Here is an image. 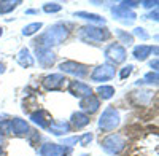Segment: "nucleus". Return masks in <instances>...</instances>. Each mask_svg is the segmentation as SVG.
Instances as JSON below:
<instances>
[{
  "mask_svg": "<svg viewBox=\"0 0 159 156\" xmlns=\"http://www.w3.org/2000/svg\"><path fill=\"white\" fill-rule=\"evenodd\" d=\"M30 120H32L35 124H38L40 127H43V129L49 127V124L52 123V121H51V118H49V115H48L45 110H38V112H34V113L30 115Z\"/></svg>",
  "mask_w": 159,
  "mask_h": 156,
  "instance_id": "obj_12",
  "label": "nucleus"
},
{
  "mask_svg": "<svg viewBox=\"0 0 159 156\" xmlns=\"http://www.w3.org/2000/svg\"><path fill=\"white\" fill-rule=\"evenodd\" d=\"M75 16L84 18V19L92 21V22H96V24H103V22H105L103 18H100L99 15H94V13H84V11H80V13H75Z\"/></svg>",
  "mask_w": 159,
  "mask_h": 156,
  "instance_id": "obj_18",
  "label": "nucleus"
},
{
  "mask_svg": "<svg viewBox=\"0 0 159 156\" xmlns=\"http://www.w3.org/2000/svg\"><path fill=\"white\" fill-rule=\"evenodd\" d=\"M37 56H38V62L42 64L43 67H49V66H52V64H54V61H56L54 53H52L49 48H45V46L37 48Z\"/></svg>",
  "mask_w": 159,
  "mask_h": 156,
  "instance_id": "obj_10",
  "label": "nucleus"
},
{
  "mask_svg": "<svg viewBox=\"0 0 159 156\" xmlns=\"http://www.w3.org/2000/svg\"><path fill=\"white\" fill-rule=\"evenodd\" d=\"M80 38L84 42H103L110 38V32L107 29H99V27H83L80 30Z\"/></svg>",
  "mask_w": 159,
  "mask_h": 156,
  "instance_id": "obj_3",
  "label": "nucleus"
},
{
  "mask_svg": "<svg viewBox=\"0 0 159 156\" xmlns=\"http://www.w3.org/2000/svg\"><path fill=\"white\" fill-rule=\"evenodd\" d=\"M153 5H157V2H143V7H147V8H150Z\"/></svg>",
  "mask_w": 159,
  "mask_h": 156,
  "instance_id": "obj_29",
  "label": "nucleus"
},
{
  "mask_svg": "<svg viewBox=\"0 0 159 156\" xmlns=\"http://www.w3.org/2000/svg\"><path fill=\"white\" fill-rule=\"evenodd\" d=\"M97 93H99V96H100L102 99H111L113 94H115V88L103 85V86H99V88H97Z\"/></svg>",
  "mask_w": 159,
  "mask_h": 156,
  "instance_id": "obj_19",
  "label": "nucleus"
},
{
  "mask_svg": "<svg viewBox=\"0 0 159 156\" xmlns=\"http://www.w3.org/2000/svg\"><path fill=\"white\" fill-rule=\"evenodd\" d=\"M124 145H126V140H124L123 135H119V134H111V135H108L102 142V147L105 148V151H108L111 154L119 153L124 148Z\"/></svg>",
  "mask_w": 159,
  "mask_h": 156,
  "instance_id": "obj_4",
  "label": "nucleus"
},
{
  "mask_svg": "<svg viewBox=\"0 0 159 156\" xmlns=\"http://www.w3.org/2000/svg\"><path fill=\"white\" fill-rule=\"evenodd\" d=\"M153 51V48L151 46H147V45H139V46H135L134 48V56H135V59H139V61H145L148 56H150V53Z\"/></svg>",
  "mask_w": 159,
  "mask_h": 156,
  "instance_id": "obj_17",
  "label": "nucleus"
},
{
  "mask_svg": "<svg viewBox=\"0 0 159 156\" xmlns=\"http://www.w3.org/2000/svg\"><path fill=\"white\" fill-rule=\"evenodd\" d=\"M69 91H70L73 96L81 97V99L92 96V89H91L88 85L81 83V81H72V83L69 85Z\"/></svg>",
  "mask_w": 159,
  "mask_h": 156,
  "instance_id": "obj_9",
  "label": "nucleus"
},
{
  "mask_svg": "<svg viewBox=\"0 0 159 156\" xmlns=\"http://www.w3.org/2000/svg\"><path fill=\"white\" fill-rule=\"evenodd\" d=\"M115 76V69L111 66H99L91 75L92 81H107Z\"/></svg>",
  "mask_w": 159,
  "mask_h": 156,
  "instance_id": "obj_7",
  "label": "nucleus"
},
{
  "mask_svg": "<svg viewBox=\"0 0 159 156\" xmlns=\"http://www.w3.org/2000/svg\"><path fill=\"white\" fill-rule=\"evenodd\" d=\"M134 35H137V37H140V38H143V40H147V38L150 37L148 34H145V32H143V29H140V27L134 30Z\"/></svg>",
  "mask_w": 159,
  "mask_h": 156,
  "instance_id": "obj_28",
  "label": "nucleus"
},
{
  "mask_svg": "<svg viewBox=\"0 0 159 156\" xmlns=\"http://www.w3.org/2000/svg\"><path fill=\"white\" fill-rule=\"evenodd\" d=\"M18 62L21 64L22 67H30L32 64H34V57L30 56V53H29L27 48H22V49L19 51V54H18Z\"/></svg>",
  "mask_w": 159,
  "mask_h": 156,
  "instance_id": "obj_16",
  "label": "nucleus"
},
{
  "mask_svg": "<svg viewBox=\"0 0 159 156\" xmlns=\"http://www.w3.org/2000/svg\"><path fill=\"white\" fill-rule=\"evenodd\" d=\"M105 56H107V59H110L111 62L115 64H119V62H123L126 59V49L123 45H110L107 49H105Z\"/></svg>",
  "mask_w": 159,
  "mask_h": 156,
  "instance_id": "obj_6",
  "label": "nucleus"
},
{
  "mask_svg": "<svg viewBox=\"0 0 159 156\" xmlns=\"http://www.w3.org/2000/svg\"><path fill=\"white\" fill-rule=\"evenodd\" d=\"M40 29H42V22H32V24L25 25V27L22 29V34H24V35H34V34L38 32Z\"/></svg>",
  "mask_w": 159,
  "mask_h": 156,
  "instance_id": "obj_21",
  "label": "nucleus"
},
{
  "mask_svg": "<svg viewBox=\"0 0 159 156\" xmlns=\"http://www.w3.org/2000/svg\"><path fill=\"white\" fill-rule=\"evenodd\" d=\"M2 34H3V29H2V27H0V37H2Z\"/></svg>",
  "mask_w": 159,
  "mask_h": 156,
  "instance_id": "obj_31",
  "label": "nucleus"
},
{
  "mask_svg": "<svg viewBox=\"0 0 159 156\" xmlns=\"http://www.w3.org/2000/svg\"><path fill=\"white\" fill-rule=\"evenodd\" d=\"M10 123H11V132L13 134H16V135H27L30 132L27 121H24L21 118H13V120H10Z\"/></svg>",
  "mask_w": 159,
  "mask_h": 156,
  "instance_id": "obj_11",
  "label": "nucleus"
},
{
  "mask_svg": "<svg viewBox=\"0 0 159 156\" xmlns=\"http://www.w3.org/2000/svg\"><path fill=\"white\" fill-rule=\"evenodd\" d=\"M0 132H2V134H13L11 132V123H10V120H5V121L0 123Z\"/></svg>",
  "mask_w": 159,
  "mask_h": 156,
  "instance_id": "obj_23",
  "label": "nucleus"
},
{
  "mask_svg": "<svg viewBox=\"0 0 159 156\" xmlns=\"http://www.w3.org/2000/svg\"><path fill=\"white\" fill-rule=\"evenodd\" d=\"M67 81L69 80L64 75L56 73V75H48L45 80H43V85L46 86V89H51L52 91V89H62Z\"/></svg>",
  "mask_w": 159,
  "mask_h": 156,
  "instance_id": "obj_8",
  "label": "nucleus"
},
{
  "mask_svg": "<svg viewBox=\"0 0 159 156\" xmlns=\"http://www.w3.org/2000/svg\"><path fill=\"white\" fill-rule=\"evenodd\" d=\"M91 140H92V134H84V135L80 137V140H78V142H80V144H81L83 147H86Z\"/></svg>",
  "mask_w": 159,
  "mask_h": 156,
  "instance_id": "obj_25",
  "label": "nucleus"
},
{
  "mask_svg": "<svg viewBox=\"0 0 159 156\" xmlns=\"http://www.w3.org/2000/svg\"><path fill=\"white\" fill-rule=\"evenodd\" d=\"M80 107H81V110H84V112L92 113V112H97V108L100 107V102H99V99L96 96H89V97L81 99Z\"/></svg>",
  "mask_w": 159,
  "mask_h": 156,
  "instance_id": "obj_13",
  "label": "nucleus"
},
{
  "mask_svg": "<svg viewBox=\"0 0 159 156\" xmlns=\"http://www.w3.org/2000/svg\"><path fill=\"white\" fill-rule=\"evenodd\" d=\"M118 124H119V113L113 107L105 108V112L102 113L100 120H99V127L105 132H110Z\"/></svg>",
  "mask_w": 159,
  "mask_h": 156,
  "instance_id": "obj_2",
  "label": "nucleus"
},
{
  "mask_svg": "<svg viewBox=\"0 0 159 156\" xmlns=\"http://www.w3.org/2000/svg\"><path fill=\"white\" fill-rule=\"evenodd\" d=\"M62 7L59 5V3H46L45 7H43V10L46 11V13H56V11H59Z\"/></svg>",
  "mask_w": 159,
  "mask_h": 156,
  "instance_id": "obj_24",
  "label": "nucleus"
},
{
  "mask_svg": "<svg viewBox=\"0 0 159 156\" xmlns=\"http://www.w3.org/2000/svg\"><path fill=\"white\" fill-rule=\"evenodd\" d=\"M59 69L62 72H67V73H72V75H76V76H86L89 73L88 67L83 66V64H80V62H75V61H65L62 62Z\"/></svg>",
  "mask_w": 159,
  "mask_h": 156,
  "instance_id": "obj_5",
  "label": "nucleus"
},
{
  "mask_svg": "<svg viewBox=\"0 0 159 156\" xmlns=\"http://www.w3.org/2000/svg\"><path fill=\"white\" fill-rule=\"evenodd\" d=\"M67 34H69L67 29H65L62 24H56L42 37L40 45H45V48H48V45H59L62 40H65Z\"/></svg>",
  "mask_w": 159,
  "mask_h": 156,
  "instance_id": "obj_1",
  "label": "nucleus"
},
{
  "mask_svg": "<svg viewBox=\"0 0 159 156\" xmlns=\"http://www.w3.org/2000/svg\"><path fill=\"white\" fill-rule=\"evenodd\" d=\"M48 129L54 135H62V134H67L70 131V124L69 123H64V121H54V123L49 124Z\"/></svg>",
  "mask_w": 159,
  "mask_h": 156,
  "instance_id": "obj_14",
  "label": "nucleus"
},
{
  "mask_svg": "<svg viewBox=\"0 0 159 156\" xmlns=\"http://www.w3.org/2000/svg\"><path fill=\"white\" fill-rule=\"evenodd\" d=\"M143 81H147V83H156L157 81V73H148L147 76L143 78Z\"/></svg>",
  "mask_w": 159,
  "mask_h": 156,
  "instance_id": "obj_27",
  "label": "nucleus"
},
{
  "mask_svg": "<svg viewBox=\"0 0 159 156\" xmlns=\"http://www.w3.org/2000/svg\"><path fill=\"white\" fill-rule=\"evenodd\" d=\"M16 5H19V0H7V2H0V15H5V13H10L11 10H15Z\"/></svg>",
  "mask_w": 159,
  "mask_h": 156,
  "instance_id": "obj_20",
  "label": "nucleus"
},
{
  "mask_svg": "<svg viewBox=\"0 0 159 156\" xmlns=\"http://www.w3.org/2000/svg\"><path fill=\"white\" fill-rule=\"evenodd\" d=\"M5 72V66H3V64H0V73H3Z\"/></svg>",
  "mask_w": 159,
  "mask_h": 156,
  "instance_id": "obj_30",
  "label": "nucleus"
},
{
  "mask_svg": "<svg viewBox=\"0 0 159 156\" xmlns=\"http://www.w3.org/2000/svg\"><path fill=\"white\" fill-rule=\"evenodd\" d=\"M72 124L76 127V129H81L84 127L86 124H89V116L81 113V112H76L72 115Z\"/></svg>",
  "mask_w": 159,
  "mask_h": 156,
  "instance_id": "obj_15",
  "label": "nucleus"
},
{
  "mask_svg": "<svg viewBox=\"0 0 159 156\" xmlns=\"http://www.w3.org/2000/svg\"><path fill=\"white\" fill-rule=\"evenodd\" d=\"M116 35H118L119 40H121V43H124V45L134 43V37H132L130 34H126V32H123V30H116Z\"/></svg>",
  "mask_w": 159,
  "mask_h": 156,
  "instance_id": "obj_22",
  "label": "nucleus"
},
{
  "mask_svg": "<svg viewBox=\"0 0 159 156\" xmlns=\"http://www.w3.org/2000/svg\"><path fill=\"white\" fill-rule=\"evenodd\" d=\"M0 156H2V147H0Z\"/></svg>",
  "mask_w": 159,
  "mask_h": 156,
  "instance_id": "obj_32",
  "label": "nucleus"
},
{
  "mask_svg": "<svg viewBox=\"0 0 159 156\" xmlns=\"http://www.w3.org/2000/svg\"><path fill=\"white\" fill-rule=\"evenodd\" d=\"M132 66H127V67H124L123 70H121V73H119V76H121V80H124V78H127L130 73H132Z\"/></svg>",
  "mask_w": 159,
  "mask_h": 156,
  "instance_id": "obj_26",
  "label": "nucleus"
}]
</instances>
